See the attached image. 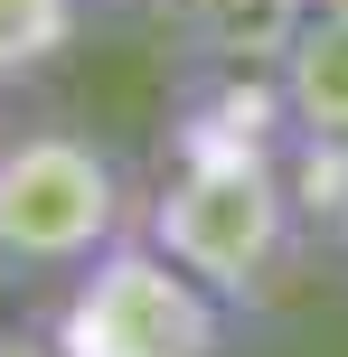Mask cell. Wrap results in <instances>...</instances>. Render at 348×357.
Wrapping results in <instances>:
<instances>
[{
	"label": "cell",
	"mask_w": 348,
	"mask_h": 357,
	"mask_svg": "<svg viewBox=\"0 0 348 357\" xmlns=\"http://www.w3.org/2000/svg\"><path fill=\"white\" fill-rule=\"evenodd\" d=\"M142 226V178L75 123L0 132V282L47 291Z\"/></svg>",
	"instance_id": "obj_1"
},
{
	"label": "cell",
	"mask_w": 348,
	"mask_h": 357,
	"mask_svg": "<svg viewBox=\"0 0 348 357\" xmlns=\"http://www.w3.org/2000/svg\"><path fill=\"white\" fill-rule=\"evenodd\" d=\"M29 301H38L29 339L56 357H207V348L245 339V320L142 226L123 245H104L94 264H75L66 282L29 291Z\"/></svg>",
	"instance_id": "obj_2"
},
{
	"label": "cell",
	"mask_w": 348,
	"mask_h": 357,
	"mask_svg": "<svg viewBox=\"0 0 348 357\" xmlns=\"http://www.w3.org/2000/svg\"><path fill=\"white\" fill-rule=\"evenodd\" d=\"M169 38H179V66H264L282 75L311 0H169Z\"/></svg>",
	"instance_id": "obj_3"
},
{
	"label": "cell",
	"mask_w": 348,
	"mask_h": 357,
	"mask_svg": "<svg viewBox=\"0 0 348 357\" xmlns=\"http://www.w3.org/2000/svg\"><path fill=\"white\" fill-rule=\"evenodd\" d=\"M282 197H292L301 254L348 264V132H292L282 142Z\"/></svg>",
	"instance_id": "obj_4"
},
{
	"label": "cell",
	"mask_w": 348,
	"mask_h": 357,
	"mask_svg": "<svg viewBox=\"0 0 348 357\" xmlns=\"http://www.w3.org/2000/svg\"><path fill=\"white\" fill-rule=\"evenodd\" d=\"M282 113L292 132H348V10H311L282 56Z\"/></svg>",
	"instance_id": "obj_5"
},
{
	"label": "cell",
	"mask_w": 348,
	"mask_h": 357,
	"mask_svg": "<svg viewBox=\"0 0 348 357\" xmlns=\"http://www.w3.org/2000/svg\"><path fill=\"white\" fill-rule=\"evenodd\" d=\"M85 38V0H0V94L47 85Z\"/></svg>",
	"instance_id": "obj_6"
},
{
	"label": "cell",
	"mask_w": 348,
	"mask_h": 357,
	"mask_svg": "<svg viewBox=\"0 0 348 357\" xmlns=\"http://www.w3.org/2000/svg\"><path fill=\"white\" fill-rule=\"evenodd\" d=\"M85 10H113V19H160L169 0H85Z\"/></svg>",
	"instance_id": "obj_7"
},
{
	"label": "cell",
	"mask_w": 348,
	"mask_h": 357,
	"mask_svg": "<svg viewBox=\"0 0 348 357\" xmlns=\"http://www.w3.org/2000/svg\"><path fill=\"white\" fill-rule=\"evenodd\" d=\"M311 10H348V0H311Z\"/></svg>",
	"instance_id": "obj_8"
}]
</instances>
